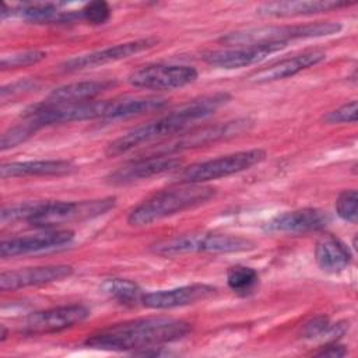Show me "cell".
<instances>
[{
  "instance_id": "cell-1",
  "label": "cell",
  "mask_w": 358,
  "mask_h": 358,
  "mask_svg": "<svg viewBox=\"0 0 358 358\" xmlns=\"http://www.w3.org/2000/svg\"><path fill=\"white\" fill-rule=\"evenodd\" d=\"M229 99L231 95L228 92H215L187 101L169 110L166 115L137 126L115 138L106 145L105 152L109 157H117L151 141L180 134L194 122L214 115L221 106L228 103Z\"/></svg>"
},
{
  "instance_id": "cell-2",
  "label": "cell",
  "mask_w": 358,
  "mask_h": 358,
  "mask_svg": "<svg viewBox=\"0 0 358 358\" xmlns=\"http://www.w3.org/2000/svg\"><path fill=\"white\" fill-rule=\"evenodd\" d=\"M192 330L190 323L166 316L141 317L105 327L85 340V345L105 351H133L155 348L183 338Z\"/></svg>"
},
{
  "instance_id": "cell-3",
  "label": "cell",
  "mask_w": 358,
  "mask_h": 358,
  "mask_svg": "<svg viewBox=\"0 0 358 358\" xmlns=\"http://www.w3.org/2000/svg\"><path fill=\"white\" fill-rule=\"evenodd\" d=\"M214 196L215 189L211 186L179 183L176 187L152 194L131 208L127 215V222L131 227H145L178 213L199 207L210 201Z\"/></svg>"
},
{
  "instance_id": "cell-4",
  "label": "cell",
  "mask_w": 358,
  "mask_h": 358,
  "mask_svg": "<svg viewBox=\"0 0 358 358\" xmlns=\"http://www.w3.org/2000/svg\"><path fill=\"white\" fill-rule=\"evenodd\" d=\"M340 22L316 21L298 25H264L256 28L229 32L220 39L221 43L229 46L243 45H264V43H285L292 39H312L338 34Z\"/></svg>"
},
{
  "instance_id": "cell-5",
  "label": "cell",
  "mask_w": 358,
  "mask_h": 358,
  "mask_svg": "<svg viewBox=\"0 0 358 358\" xmlns=\"http://www.w3.org/2000/svg\"><path fill=\"white\" fill-rule=\"evenodd\" d=\"M248 238L218 232H192L164 239L152 245L151 250L161 256H178L185 253H238L255 248Z\"/></svg>"
},
{
  "instance_id": "cell-6",
  "label": "cell",
  "mask_w": 358,
  "mask_h": 358,
  "mask_svg": "<svg viewBox=\"0 0 358 358\" xmlns=\"http://www.w3.org/2000/svg\"><path fill=\"white\" fill-rule=\"evenodd\" d=\"M264 158H266V151L262 148L238 151L234 154H228V155H222L218 158L189 165L176 175V182L203 185L204 182L227 178V176L248 171L252 166L260 164Z\"/></svg>"
},
{
  "instance_id": "cell-7",
  "label": "cell",
  "mask_w": 358,
  "mask_h": 358,
  "mask_svg": "<svg viewBox=\"0 0 358 358\" xmlns=\"http://www.w3.org/2000/svg\"><path fill=\"white\" fill-rule=\"evenodd\" d=\"M115 204L116 197L112 196L81 201L45 200L39 213L28 224L39 228H53L74 221H85L108 213Z\"/></svg>"
},
{
  "instance_id": "cell-8",
  "label": "cell",
  "mask_w": 358,
  "mask_h": 358,
  "mask_svg": "<svg viewBox=\"0 0 358 358\" xmlns=\"http://www.w3.org/2000/svg\"><path fill=\"white\" fill-rule=\"evenodd\" d=\"M106 106L108 101H87L77 103H50L45 101L28 108L24 113V120H28L41 129L52 124L102 119Z\"/></svg>"
},
{
  "instance_id": "cell-9",
  "label": "cell",
  "mask_w": 358,
  "mask_h": 358,
  "mask_svg": "<svg viewBox=\"0 0 358 358\" xmlns=\"http://www.w3.org/2000/svg\"><path fill=\"white\" fill-rule=\"evenodd\" d=\"M250 126H252V120L236 119V120H231V122H225V123H217V124L193 129L187 133L183 131L180 134H176L178 137L152 148L150 155H172V154L180 152L183 150L203 147V145L220 141V140L239 136L243 131H248Z\"/></svg>"
},
{
  "instance_id": "cell-10",
  "label": "cell",
  "mask_w": 358,
  "mask_h": 358,
  "mask_svg": "<svg viewBox=\"0 0 358 358\" xmlns=\"http://www.w3.org/2000/svg\"><path fill=\"white\" fill-rule=\"evenodd\" d=\"M199 73L194 67L183 64H148L131 71L127 77L130 85L137 88L169 91L196 81Z\"/></svg>"
},
{
  "instance_id": "cell-11",
  "label": "cell",
  "mask_w": 358,
  "mask_h": 358,
  "mask_svg": "<svg viewBox=\"0 0 358 358\" xmlns=\"http://www.w3.org/2000/svg\"><path fill=\"white\" fill-rule=\"evenodd\" d=\"M90 317V309L81 303L63 305L28 315L20 324L24 334H48L70 329Z\"/></svg>"
},
{
  "instance_id": "cell-12",
  "label": "cell",
  "mask_w": 358,
  "mask_h": 358,
  "mask_svg": "<svg viewBox=\"0 0 358 358\" xmlns=\"http://www.w3.org/2000/svg\"><path fill=\"white\" fill-rule=\"evenodd\" d=\"M158 45L157 38H143L136 41H129L124 43H117L101 50H95L91 53L74 56L60 64L62 71H80L85 69L99 67L108 63H115L127 57H131L140 52L148 50Z\"/></svg>"
},
{
  "instance_id": "cell-13",
  "label": "cell",
  "mask_w": 358,
  "mask_h": 358,
  "mask_svg": "<svg viewBox=\"0 0 358 358\" xmlns=\"http://www.w3.org/2000/svg\"><path fill=\"white\" fill-rule=\"evenodd\" d=\"M182 165L179 157L172 155H147L138 159H133L113 172H110L106 179L110 185L124 186L134 182H140L165 172L178 169Z\"/></svg>"
},
{
  "instance_id": "cell-14",
  "label": "cell",
  "mask_w": 358,
  "mask_h": 358,
  "mask_svg": "<svg viewBox=\"0 0 358 358\" xmlns=\"http://www.w3.org/2000/svg\"><path fill=\"white\" fill-rule=\"evenodd\" d=\"M73 239L74 232L70 229H46L32 235L3 239L0 243V256L6 259L57 249L69 245Z\"/></svg>"
},
{
  "instance_id": "cell-15",
  "label": "cell",
  "mask_w": 358,
  "mask_h": 358,
  "mask_svg": "<svg viewBox=\"0 0 358 358\" xmlns=\"http://www.w3.org/2000/svg\"><path fill=\"white\" fill-rule=\"evenodd\" d=\"M285 43H264V45H243L228 49L211 50L204 53L203 60L218 69H241L256 64L264 60L267 56L284 49Z\"/></svg>"
},
{
  "instance_id": "cell-16",
  "label": "cell",
  "mask_w": 358,
  "mask_h": 358,
  "mask_svg": "<svg viewBox=\"0 0 358 358\" xmlns=\"http://www.w3.org/2000/svg\"><path fill=\"white\" fill-rule=\"evenodd\" d=\"M73 274V267L67 264H48L38 267H25L0 274L1 291H17L28 287H38L62 281Z\"/></svg>"
},
{
  "instance_id": "cell-17",
  "label": "cell",
  "mask_w": 358,
  "mask_h": 358,
  "mask_svg": "<svg viewBox=\"0 0 358 358\" xmlns=\"http://www.w3.org/2000/svg\"><path fill=\"white\" fill-rule=\"evenodd\" d=\"M217 294V288L208 284H192L169 289L144 292L141 305L150 309H173L206 301Z\"/></svg>"
},
{
  "instance_id": "cell-18",
  "label": "cell",
  "mask_w": 358,
  "mask_h": 358,
  "mask_svg": "<svg viewBox=\"0 0 358 358\" xmlns=\"http://www.w3.org/2000/svg\"><path fill=\"white\" fill-rule=\"evenodd\" d=\"M330 221L326 211L315 207H305L284 211L264 225V231L271 234H305L323 229Z\"/></svg>"
},
{
  "instance_id": "cell-19",
  "label": "cell",
  "mask_w": 358,
  "mask_h": 358,
  "mask_svg": "<svg viewBox=\"0 0 358 358\" xmlns=\"http://www.w3.org/2000/svg\"><path fill=\"white\" fill-rule=\"evenodd\" d=\"M324 59H326V53L323 50H319V49L306 50L292 57L278 60L270 66H266L260 70L253 71L252 74L248 76V81L255 84H266V83L285 80L301 73L302 70H306L309 67H313L322 63Z\"/></svg>"
},
{
  "instance_id": "cell-20",
  "label": "cell",
  "mask_w": 358,
  "mask_h": 358,
  "mask_svg": "<svg viewBox=\"0 0 358 358\" xmlns=\"http://www.w3.org/2000/svg\"><path fill=\"white\" fill-rule=\"evenodd\" d=\"M350 6L345 1L334 0H289V1H270L260 4L256 13L262 17L273 18H288V17H303L320 13H327Z\"/></svg>"
},
{
  "instance_id": "cell-21",
  "label": "cell",
  "mask_w": 358,
  "mask_h": 358,
  "mask_svg": "<svg viewBox=\"0 0 358 358\" xmlns=\"http://www.w3.org/2000/svg\"><path fill=\"white\" fill-rule=\"evenodd\" d=\"M77 171L71 161L66 159H36V161H15L0 166V176L24 178V176H64Z\"/></svg>"
},
{
  "instance_id": "cell-22",
  "label": "cell",
  "mask_w": 358,
  "mask_h": 358,
  "mask_svg": "<svg viewBox=\"0 0 358 358\" xmlns=\"http://www.w3.org/2000/svg\"><path fill=\"white\" fill-rule=\"evenodd\" d=\"M1 20L7 15H17L25 21L32 24H70L76 21H83L81 11H63L59 8L57 4L52 3H34V4H24L17 7L15 10L7 11L6 4L0 11Z\"/></svg>"
},
{
  "instance_id": "cell-23",
  "label": "cell",
  "mask_w": 358,
  "mask_h": 358,
  "mask_svg": "<svg viewBox=\"0 0 358 358\" xmlns=\"http://www.w3.org/2000/svg\"><path fill=\"white\" fill-rule=\"evenodd\" d=\"M168 105V99L158 95L150 96H126L108 101L102 120H119L158 112Z\"/></svg>"
},
{
  "instance_id": "cell-24",
  "label": "cell",
  "mask_w": 358,
  "mask_h": 358,
  "mask_svg": "<svg viewBox=\"0 0 358 358\" xmlns=\"http://www.w3.org/2000/svg\"><path fill=\"white\" fill-rule=\"evenodd\" d=\"M115 83L110 80H87L70 83L55 88L46 98L50 103H77L94 101L98 95L113 87Z\"/></svg>"
},
{
  "instance_id": "cell-25",
  "label": "cell",
  "mask_w": 358,
  "mask_h": 358,
  "mask_svg": "<svg viewBox=\"0 0 358 358\" xmlns=\"http://www.w3.org/2000/svg\"><path fill=\"white\" fill-rule=\"evenodd\" d=\"M351 257L350 249L333 235H326L316 243L315 260L326 273L336 274L343 271L350 264Z\"/></svg>"
},
{
  "instance_id": "cell-26",
  "label": "cell",
  "mask_w": 358,
  "mask_h": 358,
  "mask_svg": "<svg viewBox=\"0 0 358 358\" xmlns=\"http://www.w3.org/2000/svg\"><path fill=\"white\" fill-rule=\"evenodd\" d=\"M101 292L124 306L141 305L143 289L127 278H108L101 284Z\"/></svg>"
},
{
  "instance_id": "cell-27",
  "label": "cell",
  "mask_w": 358,
  "mask_h": 358,
  "mask_svg": "<svg viewBox=\"0 0 358 358\" xmlns=\"http://www.w3.org/2000/svg\"><path fill=\"white\" fill-rule=\"evenodd\" d=\"M227 284L234 292L249 295L259 284V274L253 267L235 264L227 270Z\"/></svg>"
},
{
  "instance_id": "cell-28",
  "label": "cell",
  "mask_w": 358,
  "mask_h": 358,
  "mask_svg": "<svg viewBox=\"0 0 358 358\" xmlns=\"http://www.w3.org/2000/svg\"><path fill=\"white\" fill-rule=\"evenodd\" d=\"M45 200H35V201H22L7 206L1 210V224L7 222H18L27 221L29 222L42 208Z\"/></svg>"
},
{
  "instance_id": "cell-29",
  "label": "cell",
  "mask_w": 358,
  "mask_h": 358,
  "mask_svg": "<svg viewBox=\"0 0 358 358\" xmlns=\"http://www.w3.org/2000/svg\"><path fill=\"white\" fill-rule=\"evenodd\" d=\"M45 57H46V52L38 50V49L15 52L11 55H4L1 57L0 67H1V70H14V69H21V67H28V66H34V64L42 62Z\"/></svg>"
},
{
  "instance_id": "cell-30",
  "label": "cell",
  "mask_w": 358,
  "mask_h": 358,
  "mask_svg": "<svg viewBox=\"0 0 358 358\" xmlns=\"http://www.w3.org/2000/svg\"><path fill=\"white\" fill-rule=\"evenodd\" d=\"M39 129L32 124L28 120H24L20 124H15L14 127H10L7 131L3 133L1 141H0V150L6 151L8 148H13L24 141H27L31 136H34Z\"/></svg>"
},
{
  "instance_id": "cell-31",
  "label": "cell",
  "mask_w": 358,
  "mask_h": 358,
  "mask_svg": "<svg viewBox=\"0 0 358 358\" xmlns=\"http://www.w3.org/2000/svg\"><path fill=\"white\" fill-rule=\"evenodd\" d=\"M336 211L340 218L355 224L358 221V193L355 189L344 190L336 200Z\"/></svg>"
},
{
  "instance_id": "cell-32",
  "label": "cell",
  "mask_w": 358,
  "mask_h": 358,
  "mask_svg": "<svg viewBox=\"0 0 358 358\" xmlns=\"http://www.w3.org/2000/svg\"><path fill=\"white\" fill-rule=\"evenodd\" d=\"M80 11L83 15V21H87L88 24H92V25L105 24L112 15L110 6L102 0L90 1Z\"/></svg>"
},
{
  "instance_id": "cell-33",
  "label": "cell",
  "mask_w": 358,
  "mask_h": 358,
  "mask_svg": "<svg viewBox=\"0 0 358 358\" xmlns=\"http://www.w3.org/2000/svg\"><path fill=\"white\" fill-rule=\"evenodd\" d=\"M357 101L347 102L323 116V122L327 124H341V123H355L357 122Z\"/></svg>"
},
{
  "instance_id": "cell-34",
  "label": "cell",
  "mask_w": 358,
  "mask_h": 358,
  "mask_svg": "<svg viewBox=\"0 0 358 358\" xmlns=\"http://www.w3.org/2000/svg\"><path fill=\"white\" fill-rule=\"evenodd\" d=\"M329 326H330L329 317L324 315H319L305 323L301 334L305 338H317L324 334V331L327 330Z\"/></svg>"
},
{
  "instance_id": "cell-35",
  "label": "cell",
  "mask_w": 358,
  "mask_h": 358,
  "mask_svg": "<svg viewBox=\"0 0 358 358\" xmlns=\"http://www.w3.org/2000/svg\"><path fill=\"white\" fill-rule=\"evenodd\" d=\"M36 83L34 80H20V81H15L13 84H8V85H4L1 90H0V95H1V99H6L7 96H14V95H18V94H22V92H27V91H31L32 88H35Z\"/></svg>"
},
{
  "instance_id": "cell-36",
  "label": "cell",
  "mask_w": 358,
  "mask_h": 358,
  "mask_svg": "<svg viewBox=\"0 0 358 358\" xmlns=\"http://www.w3.org/2000/svg\"><path fill=\"white\" fill-rule=\"evenodd\" d=\"M315 355L331 357V358L344 357V355H347V348L344 345H340L337 341H330V343H326L323 347H320V350L316 351Z\"/></svg>"
},
{
  "instance_id": "cell-37",
  "label": "cell",
  "mask_w": 358,
  "mask_h": 358,
  "mask_svg": "<svg viewBox=\"0 0 358 358\" xmlns=\"http://www.w3.org/2000/svg\"><path fill=\"white\" fill-rule=\"evenodd\" d=\"M0 336H1V337H0V341L3 343V341L7 338V330H6V326H4V324L1 326V334H0Z\"/></svg>"
}]
</instances>
